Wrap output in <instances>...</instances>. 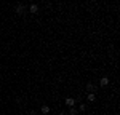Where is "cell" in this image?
<instances>
[{
    "label": "cell",
    "instance_id": "7",
    "mask_svg": "<svg viewBox=\"0 0 120 115\" xmlns=\"http://www.w3.org/2000/svg\"><path fill=\"white\" fill-rule=\"evenodd\" d=\"M50 110H51V109H50V105H46V104H43L42 107H40V112H42V115H43V114H50Z\"/></svg>",
    "mask_w": 120,
    "mask_h": 115
},
{
    "label": "cell",
    "instance_id": "1",
    "mask_svg": "<svg viewBox=\"0 0 120 115\" xmlns=\"http://www.w3.org/2000/svg\"><path fill=\"white\" fill-rule=\"evenodd\" d=\"M15 11H16V14H19V16H24L26 11H27V7L22 5V3H18V5L15 7Z\"/></svg>",
    "mask_w": 120,
    "mask_h": 115
},
{
    "label": "cell",
    "instance_id": "9",
    "mask_svg": "<svg viewBox=\"0 0 120 115\" xmlns=\"http://www.w3.org/2000/svg\"><path fill=\"white\" fill-rule=\"evenodd\" d=\"M69 114L71 115H79V110L75 107H69Z\"/></svg>",
    "mask_w": 120,
    "mask_h": 115
},
{
    "label": "cell",
    "instance_id": "6",
    "mask_svg": "<svg viewBox=\"0 0 120 115\" xmlns=\"http://www.w3.org/2000/svg\"><path fill=\"white\" fill-rule=\"evenodd\" d=\"M86 101L88 102H94L96 101V94L94 93H86Z\"/></svg>",
    "mask_w": 120,
    "mask_h": 115
},
{
    "label": "cell",
    "instance_id": "5",
    "mask_svg": "<svg viewBox=\"0 0 120 115\" xmlns=\"http://www.w3.org/2000/svg\"><path fill=\"white\" fill-rule=\"evenodd\" d=\"M94 90H96L94 83H86V93H94Z\"/></svg>",
    "mask_w": 120,
    "mask_h": 115
},
{
    "label": "cell",
    "instance_id": "8",
    "mask_svg": "<svg viewBox=\"0 0 120 115\" xmlns=\"http://www.w3.org/2000/svg\"><path fill=\"white\" fill-rule=\"evenodd\" d=\"M86 109H88V107H86V104H85V102H80V105H79V110H80V112H85Z\"/></svg>",
    "mask_w": 120,
    "mask_h": 115
},
{
    "label": "cell",
    "instance_id": "12",
    "mask_svg": "<svg viewBox=\"0 0 120 115\" xmlns=\"http://www.w3.org/2000/svg\"><path fill=\"white\" fill-rule=\"evenodd\" d=\"M43 115H48V114H43Z\"/></svg>",
    "mask_w": 120,
    "mask_h": 115
},
{
    "label": "cell",
    "instance_id": "2",
    "mask_svg": "<svg viewBox=\"0 0 120 115\" xmlns=\"http://www.w3.org/2000/svg\"><path fill=\"white\" fill-rule=\"evenodd\" d=\"M111 83V80H109V77H101V80H99V86L102 88H106V86Z\"/></svg>",
    "mask_w": 120,
    "mask_h": 115
},
{
    "label": "cell",
    "instance_id": "4",
    "mask_svg": "<svg viewBox=\"0 0 120 115\" xmlns=\"http://www.w3.org/2000/svg\"><path fill=\"white\" fill-rule=\"evenodd\" d=\"M75 102H77V101H75L74 97H67V99H66V105H67V107H74Z\"/></svg>",
    "mask_w": 120,
    "mask_h": 115
},
{
    "label": "cell",
    "instance_id": "11",
    "mask_svg": "<svg viewBox=\"0 0 120 115\" xmlns=\"http://www.w3.org/2000/svg\"><path fill=\"white\" fill-rule=\"evenodd\" d=\"M58 115H66V114H64V112H59V114H58Z\"/></svg>",
    "mask_w": 120,
    "mask_h": 115
},
{
    "label": "cell",
    "instance_id": "3",
    "mask_svg": "<svg viewBox=\"0 0 120 115\" xmlns=\"http://www.w3.org/2000/svg\"><path fill=\"white\" fill-rule=\"evenodd\" d=\"M38 5L37 3H32V5H29V11H30V13H32V14H37L38 13Z\"/></svg>",
    "mask_w": 120,
    "mask_h": 115
},
{
    "label": "cell",
    "instance_id": "10",
    "mask_svg": "<svg viewBox=\"0 0 120 115\" xmlns=\"http://www.w3.org/2000/svg\"><path fill=\"white\" fill-rule=\"evenodd\" d=\"M29 115H37V112H35V110H30V112H29Z\"/></svg>",
    "mask_w": 120,
    "mask_h": 115
}]
</instances>
